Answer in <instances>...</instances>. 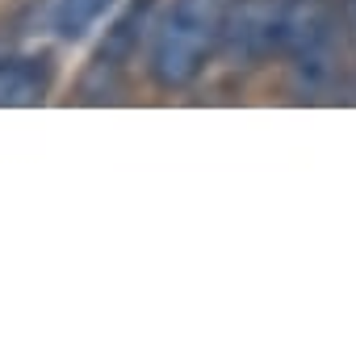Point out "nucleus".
<instances>
[{"label":"nucleus","mask_w":356,"mask_h":356,"mask_svg":"<svg viewBox=\"0 0 356 356\" xmlns=\"http://www.w3.org/2000/svg\"><path fill=\"white\" fill-rule=\"evenodd\" d=\"M235 0H172V9L151 34L147 72L159 88H189L227 38Z\"/></svg>","instance_id":"f257e3e1"},{"label":"nucleus","mask_w":356,"mask_h":356,"mask_svg":"<svg viewBox=\"0 0 356 356\" xmlns=\"http://www.w3.org/2000/svg\"><path fill=\"white\" fill-rule=\"evenodd\" d=\"M151 9H155V0H130V9L105 30L101 47L92 51V59L80 76V97L84 101H105L118 88V80L126 76V67L138 55L143 34L151 30Z\"/></svg>","instance_id":"f03ea898"},{"label":"nucleus","mask_w":356,"mask_h":356,"mask_svg":"<svg viewBox=\"0 0 356 356\" xmlns=\"http://www.w3.org/2000/svg\"><path fill=\"white\" fill-rule=\"evenodd\" d=\"M331 47H335V22L318 0H285V30H281V51L293 59L306 80H318L331 67Z\"/></svg>","instance_id":"7ed1b4c3"},{"label":"nucleus","mask_w":356,"mask_h":356,"mask_svg":"<svg viewBox=\"0 0 356 356\" xmlns=\"http://www.w3.org/2000/svg\"><path fill=\"white\" fill-rule=\"evenodd\" d=\"M285 30V0H235L222 47L243 59H260L268 51H281Z\"/></svg>","instance_id":"20e7f679"},{"label":"nucleus","mask_w":356,"mask_h":356,"mask_svg":"<svg viewBox=\"0 0 356 356\" xmlns=\"http://www.w3.org/2000/svg\"><path fill=\"white\" fill-rule=\"evenodd\" d=\"M55 84V63L51 55H13L0 59V109H22V105H42Z\"/></svg>","instance_id":"39448f33"},{"label":"nucleus","mask_w":356,"mask_h":356,"mask_svg":"<svg viewBox=\"0 0 356 356\" xmlns=\"http://www.w3.org/2000/svg\"><path fill=\"white\" fill-rule=\"evenodd\" d=\"M109 5H113V0H55V5H51V30L63 42H76V38H84L105 17Z\"/></svg>","instance_id":"423d86ee"},{"label":"nucleus","mask_w":356,"mask_h":356,"mask_svg":"<svg viewBox=\"0 0 356 356\" xmlns=\"http://www.w3.org/2000/svg\"><path fill=\"white\" fill-rule=\"evenodd\" d=\"M348 13H352V22H356V0H348Z\"/></svg>","instance_id":"0eeeda50"}]
</instances>
